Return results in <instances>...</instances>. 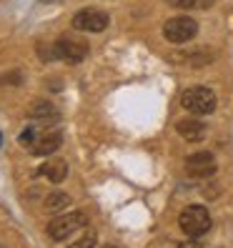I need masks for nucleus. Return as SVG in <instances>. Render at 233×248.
Here are the masks:
<instances>
[{
  "label": "nucleus",
  "instance_id": "obj_12",
  "mask_svg": "<svg viewBox=\"0 0 233 248\" xmlns=\"http://www.w3.org/2000/svg\"><path fill=\"white\" fill-rule=\"evenodd\" d=\"M95 241H98V233L93 231V228H88V231H83L80 236L73 241L68 248H93L95 246Z\"/></svg>",
  "mask_w": 233,
  "mask_h": 248
},
{
  "label": "nucleus",
  "instance_id": "obj_1",
  "mask_svg": "<svg viewBox=\"0 0 233 248\" xmlns=\"http://www.w3.org/2000/svg\"><path fill=\"white\" fill-rule=\"evenodd\" d=\"M85 226H88V216L83 211H70V213H63V216H55L48 223V236L53 241H63V238L73 236V233L83 231Z\"/></svg>",
  "mask_w": 233,
  "mask_h": 248
},
{
  "label": "nucleus",
  "instance_id": "obj_16",
  "mask_svg": "<svg viewBox=\"0 0 233 248\" xmlns=\"http://www.w3.org/2000/svg\"><path fill=\"white\" fill-rule=\"evenodd\" d=\"M178 248H203V246H201V243H198L196 238H191V241H186V243H181Z\"/></svg>",
  "mask_w": 233,
  "mask_h": 248
},
{
  "label": "nucleus",
  "instance_id": "obj_13",
  "mask_svg": "<svg viewBox=\"0 0 233 248\" xmlns=\"http://www.w3.org/2000/svg\"><path fill=\"white\" fill-rule=\"evenodd\" d=\"M166 3L181 10H193V8H211L213 0H166Z\"/></svg>",
  "mask_w": 233,
  "mask_h": 248
},
{
  "label": "nucleus",
  "instance_id": "obj_10",
  "mask_svg": "<svg viewBox=\"0 0 233 248\" xmlns=\"http://www.w3.org/2000/svg\"><path fill=\"white\" fill-rule=\"evenodd\" d=\"M176 130H178V136H183L186 140H203L206 138V125H203L198 118H183L176 125Z\"/></svg>",
  "mask_w": 233,
  "mask_h": 248
},
{
  "label": "nucleus",
  "instance_id": "obj_14",
  "mask_svg": "<svg viewBox=\"0 0 233 248\" xmlns=\"http://www.w3.org/2000/svg\"><path fill=\"white\" fill-rule=\"evenodd\" d=\"M68 193H61V191H55V193H50L48 198H46V208L48 211H58V208H63V206H68Z\"/></svg>",
  "mask_w": 233,
  "mask_h": 248
},
{
  "label": "nucleus",
  "instance_id": "obj_18",
  "mask_svg": "<svg viewBox=\"0 0 233 248\" xmlns=\"http://www.w3.org/2000/svg\"><path fill=\"white\" fill-rule=\"evenodd\" d=\"M0 145H3V136H0Z\"/></svg>",
  "mask_w": 233,
  "mask_h": 248
},
{
  "label": "nucleus",
  "instance_id": "obj_3",
  "mask_svg": "<svg viewBox=\"0 0 233 248\" xmlns=\"http://www.w3.org/2000/svg\"><path fill=\"white\" fill-rule=\"evenodd\" d=\"M178 223H181V231L186 233V236L198 238V236H203V233L211 228V216H208V211L203 206H188L178 216Z\"/></svg>",
  "mask_w": 233,
  "mask_h": 248
},
{
  "label": "nucleus",
  "instance_id": "obj_15",
  "mask_svg": "<svg viewBox=\"0 0 233 248\" xmlns=\"http://www.w3.org/2000/svg\"><path fill=\"white\" fill-rule=\"evenodd\" d=\"M35 138H38V128H33V125H31V128H25V130H23V133H20V138H18V140H20L23 145H28V148H31V145H33V140H35Z\"/></svg>",
  "mask_w": 233,
  "mask_h": 248
},
{
  "label": "nucleus",
  "instance_id": "obj_2",
  "mask_svg": "<svg viewBox=\"0 0 233 248\" xmlns=\"http://www.w3.org/2000/svg\"><path fill=\"white\" fill-rule=\"evenodd\" d=\"M181 106L193 115H208L216 108V93L211 88H203V85H193L181 95Z\"/></svg>",
  "mask_w": 233,
  "mask_h": 248
},
{
  "label": "nucleus",
  "instance_id": "obj_4",
  "mask_svg": "<svg viewBox=\"0 0 233 248\" xmlns=\"http://www.w3.org/2000/svg\"><path fill=\"white\" fill-rule=\"evenodd\" d=\"M198 33V23L188 16H178V18H171L163 25V35L168 43H188L193 35Z\"/></svg>",
  "mask_w": 233,
  "mask_h": 248
},
{
  "label": "nucleus",
  "instance_id": "obj_6",
  "mask_svg": "<svg viewBox=\"0 0 233 248\" xmlns=\"http://www.w3.org/2000/svg\"><path fill=\"white\" fill-rule=\"evenodd\" d=\"M73 28L76 31H85V33H100L108 28V16L103 10H95V8H85L80 13H76L73 18Z\"/></svg>",
  "mask_w": 233,
  "mask_h": 248
},
{
  "label": "nucleus",
  "instance_id": "obj_7",
  "mask_svg": "<svg viewBox=\"0 0 233 248\" xmlns=\"http://www.w3.org/2000/svg\"><path fill=\"white\" fill-rule=\"evenodd\" d=\"M216 168H218L216 155L208 151H201V153H193L186 158V173L191 178H208L216 173Z\"/></svg>",
  "mask_w": 233,
  "mask_h": 248
},
{
  "label": "nucleus",
  "instance_id": "obj_8",
  "mask_svg": "<svg viewBox=\"0 0 233 248\" xmlns=\"http://www.w3.org/2000/svg\"><path fill=\"white\" fill-rule=\"evenodd\" d=\"M61 143H63L61 130H43V133H38V138L33 140L31 153H35V155H53L58 148H61Z\"/></svg>",
  "mask_w": 233,
  "mask_h": 248
},
{
  "label": "nucleus",
  "instance_id": "obj_9",
  "mask_svg": "<svg viewBox=\"0 0 233 248\" xmlns=\"http://www.w3.org/2000/svg\"><path fill=\"white\" fill-rule=\"evenodd\" d=\"M40 176L48 178L50 183H61L68 176V163L61 160V158H50V160H46V163L40 166Z\"/></svg>",
  "mask_w": 233,
  "mask_h": 248
},
{
  "label": "nucleus",
  "instance_id": "obj_5",
  "mask_svg": "<svg viewBox=\"0 0 233 248\" xmlns=\"http://www.w3.org/2000/svg\"><path fill=\"white\" fill-rule=\"evenodd\" d=\"M55 46H58V58H63L65 63H80L91 50L80 35H63L61 40H55Z\"/></svg>",
  "mask_w": 233,
  "mask_h": 248
},
{
  "label": "nucleus",
  "instance_id": "obj_17",
  "mask_svg": "<svg viewBox=\"0 0 233 248\" xmlns=\"http://www.w3.org/2000/svg\"><path fill=\"white\" fill-rule=\"evenodd\" d=\"M103 248H115V246H103Z\"/></svg>",
  "mask_w": 233,
  "mask_h": 248
},
{
  "label": "nucleus",
  "instance_id": "obj_11",
  "mask_svg": "<svg viewBox=\"0 0 233 248\" xmlns=\"http://www.w3.org/2000/svg\"><path fill=\"white\" fill-rule=\"evenodd\" d=\"M31 118L35 123H43V125H48V123H55L58 121V110L50 106V103H35L31 108Z\"/></svg>",
  "mask_w": 233,
  "mask_h": 248
}]
</instances>
